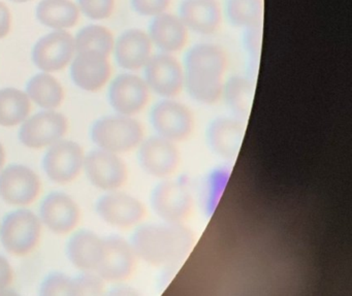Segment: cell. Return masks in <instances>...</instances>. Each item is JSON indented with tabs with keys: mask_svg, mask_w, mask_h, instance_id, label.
Listing matches in <instances>:
<instances>
[{
	"mask_svg": "<svg viewBox=\"0 0 352 296\" xmlns=\"http://www.w3.org/2000/svg\"><path fill=\"white\" fill-rule=\"evenodd\" d=\"M185 87L197 104L213 106L222 100L226 71L230 65L228 52L215 43H199L188 49L182 61Z\"/></svg>",
	"mask_w": 352,
	"mask_h": 296,
	"instance_id": "1",
	"label": "cell"
},
{
	"mask_svg": "<svg viewBox=\"0 0 352 296\" xmlns=\"http://www.w3.org/2000/svg\"><path fill=\"white\" fill-rule=\"evenodd\" d=\"M195 242V234L184 223L162 222L140 225L131 244L137 258L152 266H164L184 258Z\"/></svg>",
	"mask_w": 352,
	"mask_h": 296,
	"instance_id": "2",
	"label": "cell"
},
{
	"mask_svg": "<svg viewBox=\"0 0 352 296\" xmlns=\"http://www.w3.org/2000/svg\"><path fill=\"white\" fill-rule=\"evenodd\" d=\"M90 137L98 149L119 155L138 149L145 139V129L135 117L115 114L98 119Z\"/></svg>",
	"mask_w": 352,
	"mask_h": 296,
	"instance_id": "3",
	"label": "cell"
},
{
	"mask_svg": "<svg viewBox=\"0 0 352 296\" xmlns=\"http://www.w3.org/2000/svg\"><path fill=\"white\" fill-rule=\"evenodd\" d=\"M42 228V221L34 212L16 209L8 214L1 222L0 244L14 256H26L40 244Z\"/></svg>",
	"mask_w": 352,
	"mask_h": 296,
	"instance_id": "4",
	"label": "cell"
},
{
	"mask_svg": "<svg viewBox=\"0 0 352 296\" xmlns=\"http://www.w3.org/2000/svg\"><path fill=\"white\" fill-rule=\"evenodd\" d=\"M149 120L156 135L176 144L188 139L195 127L192 110L176 98H162L156 102Z\"/></svg>",
	"mask_w": 352,
	"mask_h": 296,
	"instance_id": "5",
	"label": "cell"
},
{
	"mask_svg": "<svg viewBox=\"0 0 352 296\" xmlns=\"http://www.w3.org/2000/svg\"><path fill=\"white\" fill-rule=\"evenodd\" d=\"M150 205L162 222L184 223L192 214L195 201L184 184L166 179L154 187Z\"/></svg>",
	"mask_w": 352,
	"mask_h": 296,
	"instance_id": "6",
	"label": "cell"
},
{
	"mask_svg": "<svg viewBox=\"0 0 352 296\" xmlns=\"http://www.w3.org/2000/svg\"><path fill=\"white\" fill-rule=\"evenodd\" d=\"M143 78L151 93L162 98H178L184 90V67L176 55L154 54L144 69Z\"/></svg>",
	"mask_w": 352,
	"mask_h": 296,
	"instance_id": "7",
	"label": "cell"
},
{
	"mask_svg": "<svg viewBox=\"0 0 352 296\" xmlns=\"http://www.w3.org/2000/svg\"><path fill=\"white\" fill-rule=\"evenodd\" d=\"M69 131L67 117L55 110H44L28 117L21 124L19 139L26 148H49L65 139Z\"/></svg>",
	"mask_w": 352,
	"mask_h": 296,
	"instance_id": "8",
	"label": "cell"
},
{
	"mask_svg": "<svg viewBox=\"0 0 352 296\" xmlns=\"http://www.w3.org/2000/svg\"><path fill=\"white\" fill-rule=\"evenodd\" d=\"M108 98L116 114L135 117L147 108L151 91L143 77L127 71L111 82Z\"/></svg>",
	"mask_w": 352,
	"mask_h": 296,
	"instance_id": "9",
	"label": "cell"
},
{
	"mask_svg": "<svg viewBox=\"0 0 352 296\" xmlns=\"http://www.w3.org/2000/svg\"><path fill=\"white\" fill-rule=\"evenodd\" d=\"M84 160L85 154L79 144L61 139L47 150L43 159V168L52 182L69 184L81 174Z\"/></svg>",
	"mask_w": 352,
	"mask_h": 296,
	"instance_id": "10",
	"label": "cell"
},
{
	"mask_svg": "<svg viewBox=\"0 0 352 296\" xmlns=\"http://www.w3.org/2000/svg\"><path fill=\"white\" fill-rule=\"evenodd\" d=\"M83 168L89 182L107 192L122 188L129 179L124 160L118 154L102 149L94 150L85 156Z\"/></svg>",
	"mask_w": 352,
	"mask_h": 296,
	"instance_id": "11",
	"label": "cell"
},
{
	"mask_svg": "<svg viewBox=\"0 0 352 296\" xmlns=\"http://www.w3.org/2000/svg\"><path fill=\"white\" fill-rule=\"evenodd\" d=\"M75 54V38L67 30H55L36 43L32 59L38 69L52 73L67 69Z\"/></svg>",
	"mask_w": 352,
	"mask_h": 296,
	"instance_id": "12",
	"label": "cell"
},
{
	"mask_svg": "<svg viewBox=\"0 0 352 296\" xmlns=\"http://www.w3.org/2000/svg\"><path fill=\"white\" fill-rule=\"evenodd\" d=\"M42 190L40 177L32 168L13 164L0 172V198L8 205L28 207Z\"/></svg>",
	"mask_w": 352,
	"mask_h": 296,
	"instance_id": "13",
	"label": "cell"
},
{
	"mask_svg": "<svg viewBox=\"0 0 352 296\" xmlns=\"http://www.w3.org/2000/svg\"><path fill=\"white\" fill-rule=\"evenodd\" d=\"M138 149L140 166L152 178L166 180L178 170L181 154L176 143L155 135L144 139Z\"/></svg>",
	"mask_w": 352,
	"mask_h": 296,
	"instance_id": "14",
	"label": "cell"
},
{
	"mask_svg": "<svg viewBox=\"0 0 352 296\" xmlns=\"http://www.w3.org/2000/svg\"><path fill=\"white\" fill-rule=\"evenodd\" d=\"M98 217L108 225L129 229L139 225L146 216V207L137 197L120 191H111L96 203Z\"/></svg>",
	"mask_w": 352,
	"mask_h": 296,
	"instance_id": "15",
	"label": "cell"
},
{
	"mask_svg": "<svg viewBox=\"0 0 352 296\" xmlns=\"http://www.w3.org/2000/svg\"><path fill=\"white\" fill-rule=\"evenodd\" d=\"M112 65L110 56L98 51L76 52L71 62L74 84L87 92H98L110 81Z\"/></svg>",
	"mask_w": 352,
	"mask_h": 296,
	"instance_id": "16",
	"label": "cell"
},
{
	"mask_svg": "<svg viewBox=\"0 0 352 296\" xmlns=\"http://www.w3.org/2000/svg\"><path fill=\"white\" fill-rule=\"evenodd\" d=\"M137 255L131 242L119 236L104 238V253L96 273L104 282L126 281L135 271Z\"/></svg>",
	"mask_w": 352,
	"mask_h": 296,
	"instance_id": "17",
	"label": "cell"
},
{
	"mask_svg": "<svg viewBox=\"0 0 352 296\" xmlns=\"http://www.w3.org/2000/svg\"><path fill=\"white\" fill-rule=\"evenodd\" d=\"M154 46L149 34L140 28L125 30L115 40L114 52L117 65L129 73L145 69L153 56Z\"/></svg>",
	"mask_w": 352,
	"mask_h": 296,
	"instance_id": "18",
	"label": "cell"
},
{
	"mask_svg": "<svg viewBox=\"0 0 352 296\" xmlns=\"http://www.w3.org/2000/svg\"><path fill=\"white\" fill-rule=\"evenodd\" d=\"M244 135V121L234 116H219L208 125L206 141L215 155L230 160L238 156Z\"/></svg>",
	"mask_w": 352,
	"mask_h": 296,
	"instance_id": "19",
	"label": "cell"
},
{
	"mask_svg": "<svg viewBox=\"0 0 352 296\" xmlns=\"http://www.w3.org/2000/svg\"><path fill=\"white\" fill-rule=\"evenodd\" d=\"M40 219L51 231L63 236L77 227L81 211L75 199L67 193L53 192L41 205Z\"/></svg>",
	"mask_w": 352,
	"mask_h": 296,
	"instance_id": "20",
	"label": "cell"
},
{
	"mask_svg": "<svg viewBox=\"0 0 352 296\" xmlns=\"http://www.w3.org/2000/svg\"><path fill=\"white\" fill-rule=\"evenodd\" d=\"M178 15L189 32L210 36L221 27L224 14L219 0H183Z\"/></svg>",
	"mask_w": 352,
	"mask_h": 296,
	"instance_id": "21",
	"label": "cell"
},
{
	"mask_svg": "<svg viewBox=\"0 0 352 296\" xmlns=\"http://www.w3.org/2000/svg\"><path fill=\"white\" fill-rule=\"evenodd\" d=\"M147 32L154 48L160 53L172 55L186 48L190 34L178 14L170 12L151 19Z\"/></svg>",
	"mask_w": 352,
	"mask_h": 296,
	"instance_id": "22",
	"label": "cell"
},
{
	"mask_svg": "<svg viewBox=\"0 0 352 296\" xmlns=\"http://www.w3.org/2000/svg\"><path fill=\"white\" fill-rule=\"evenodd\" d=\"M104 253V238L89 230L76 232L67 246L69 260L82 271H96Z\"/></svg>",
	"mask_w": 352,
	"mask_h": 296,
	"instance_id": "23",
	"label": "cell"
},
{
	"mask_svg": "<svg viewBox=\"0 0 352 296\" xmlns=\"http://www.w3.org/2000/svg\"><path fill=\"white\" fill-rule=\"evenodd\" d=\"M36 17L51 30H67L79 23L80 10L72 0H42L36 7Z\"/></svg>",
	"mask_w": 352,
	"mask_h": 296,
	"instance_id": "24",
	"label": "cell"
},
{
	"mask_svg": "<svg viewBox=\"0 0 352 296\" xmlns=\"http://www.w3.org/2000/svg\"><path fill=\"white\" fill-rule=\"evenodd\" d=\"M255 86L252 80L245 76H232L224 82L222 100L232 116L244 121L248 118L254 100Z\"/></svg>",
	"mask_w": 352,
	"mask_h": 296,
	"instance_id": "25",
	"label": "cell"
},
{
	"mask_svg": "<svg viewBox=\"0 0 352 296\" xmlns=\"http://www.w3.org/2000/svg\"><path fill=\"white\" fill-rule=\"evenodd\" d=\"M28 98L43 110H56L65 102V93L60 82L51 73H36L26 85Z\"/></svg>",
	"mask_w": 352,
	"mask_h": 296,
	"instance_id": "26",
	"label": "cell"
},
{
	"mask_svg": "<svg viewBox=\"0 0 352 296\" xmlns=\"http://www.w3.org/2000/svg\"><path fill=\"white\" fill-rule=\"evenodd\" d=\"M32 112V100L28 93L17 88L0 89V126L21 125Z\"/></svg>",
	"mask_w": 352,
	"mask_h": 296,
	"instance_id": "27",
	"label": "cell"
},
{
	"mask_svg": "<svg viewBox=\"0 0 352 296\" xmlns=\"http://www.w3.org/2000/svg\"><path fill=\"white\" fill-rule=\"evenodd\" d=\"M265 0H226L223 14L230 23L243 30L263 26Z\"/></svg>",
	"mask_w": 352,
	"mask_h": 296,
	"instance_id": "28",
	"label": "cell"
},
{
	"mask_svg": "<svg viewBox=\"0 0 352 296\" xmlns=\"http://www.w3.org/2000/svg\"><path fill=\"white\" fill-rule=\"evenodd\" d=\"M75 45L76 52L98 51L107 56H111L114 50V34L104 26L91 24L78 32Z\"/></svg>",
	"mask_w": 352,
	"mask_h": 296,
	"instance_id": "29",
	"label": "cell"
},
{
	"mask_svg": "<svg viewBox=\"0 0 352 296\" xmlns=\"http://www.w3.org/2000/svg\"><path fill=\"white\" fill-rule=\"evenodd\" d=\"M104 280L96 271H83L73 277L72 295H98L104 290Z\"/></svg>",
	"mask_w": 352,
	"mask_h": 296,
	"instance_id": "30",
	"label": "cell"
},
{
	"mask_svg": "<svg viewBox=\"0 0 352 296\" xmlns=\"http://www.w3.org/2000/svg\"><path fill=\"white\" fill-rule=\"evenodd\" d=\"M80 12L94 21H102L112 17L116 0H78Z\"/></svg>",
	"mask_w": 352,
	"mask_h": 296,
	"instance_id": "31",
	"label": "cell"
},
{
	"mask_svg": "<svg viewBox=\"0 0 352 296\" xmlns=\"http://www.w3.org/2000/svg\"><path fill=\"white\" fill-rule=\"evenodd\" d=\"M73 277L63 273L47 275L41 285L40 293L45 296L72 295Z\"/></svg>",
	"mask_w": 352,
	"mask_h": 296,
	"instance_id": "32",
	"label": "cell"
},
{
	"mask_svg": "<svg viewBox=\"0 0 352 296\" xmlns=\"http://www.w3.org/2000/svg\"><path fill=\"white\" fill-rule=\"evenodd\" d=\"M135 13L143 17L153 18L166 13L172 5L173 0H131Z\"/></svg>",
	"mask_w": 352,
	"mask_h": 296,
	"instance_id": "33",
	"label": "cell"
},
{
	"mask_svg": "<svg viewBox=\"0 0 352 296\" xmlns=\"http://www.w3.org/2000/svg\"><path fill=\"white\" fill-rule=\"evenodd\" d=\"M243 44L251 60L258 61L263 47V26L244 30Z\"/></svg>",
	"mask_w": 352,
	"mask_h": 296,
	"instance_id": "34",
	"label": "cell"
},
{
	"mask_svg": "<svg viewBox=\"0 0 352 296\" xmlns=\"http://www.w3.org/2000/svg\"><path fill=\"white\" fill-rule=\"evenodd\" d=\"M14 281V271L10 261L0 255V292L9 290Z\"/></svg>",
	"mask_w": 352,
	"mask_h": 296,
	"instance_id": "35",
	"label": "cell"
},
{
	"mask_svg": "<svg viewBox=\"0 0 352 296\" xmlns=\"http://www.w3.org/2000/svg\"><path fill=\"white\" fill-rule=\"evenodd\" d=\"M12 30V14L9 7L0 1V40L7 38Z\"/></svg>",
	"mask_w": 352,
	"mask_h": 296,
	"instance_id": "36",
	"label": "cell"
},
{
	"mask_svg": "<svg viewBox=\"0 0 352 296\" xmlns=\"http://www.w3.org/2000/svg\"><path fill=\"white\" fill-rule=\"evenodd\" d=\"M6 163V151L3 144L0 143V172L3 170Z\"/></svg>",
	"mask_w": 352,
	"mask_h": 296,
	"instance_id": "37",
	"label": "cell"
},
{
	"mask_svg": "<svg viewBox=\"0 0 352 296\" xmlns=\"http://www.w3.org/2000/svg\"><path fill=\"white\" fill-rule=\"evenodd\" d=\"M10 1H13L15 3H25L32 1V0H10Z\"/></svg>",
	"mask_w": 352,
	"mask_h": 296,
	"instance_id": "38",
	"label": "cell"
}]
</instances>
